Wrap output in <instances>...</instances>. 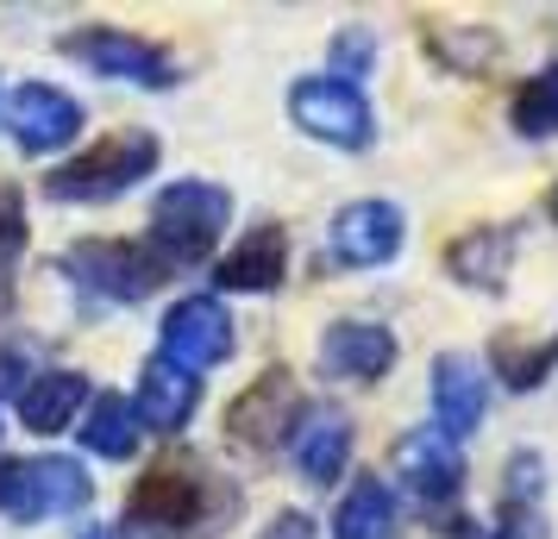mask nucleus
<instances>
[{"label": "nucleus", "instance_id": "f257e3e1", "mask_svg": "<svg viewBox=\"0 0 558 539\" xmlns=\"http://www.w3.org/2000/svg\"><path fill=\"white\" fill-rule=\"evenodd\" d=\"M232 220V195L220 182H170L151 207V252L157 264H202Z\"/></svg>", "mask_w": 558, "mask_h": 539}, {"label": "nucleus", "instance_id": "f03ea898", "mask_svg": "<svg viewBox=\"0 0 558 539\" xmlns=\"http://www.w3.org/2000/svg\"><path fill=\"white\" fill-rule=\"evenodd\" d=\"M157 157H163L157 132H113L95 151L57 163V176H45V188H51V201H76V207L82 201H113V195H126L132 182L151 176Z\"/></svg>", "mask_w": 558, "mask_h": 539}, {"label": "nucleus", "instance_id": "7ed1b4c3", "mask_svg": "<svg viewBox=\"0 0 558 539\" xmlns=\"http://www.w3.org/2000/svg\"><path fill=\"white\" fill-rule=\"evenodd\" d=\"M88 470L76 458H7L0 464V514L7 520H57L88 509Z\"/></svg>", "mask_w": 558, "mask_h": 539}, {"label": "nucleus", "instance_id": "20e7f679", "mask_svg": "<svg viewBox=\"0 0 558 539\" xmlns=\"http://www.w3.org/2000/svg\"><path fill=\"white\" fill-rule=\"evenodd\" d=\"M289 120L307 138L332 145V151H371V138H377V113L364 101V88L357 82H339V76L295 82L289 88Z\"/></svg>", "mask_w": 558, "mask_h": 539}, {"label": "nucleus", "instance_id": "39448f33", "mask_svg": "<svg viewBox=\"0 0 558 539\" xmlns=\"http://www.w3.org/2000/svg\"><path fill=\"white\" fill-rule=\"evenodd\" d=\"M63 277L95 302H145L163 283V264L126 238H82L63 252Z\"/></svg>", "mask_w": 558, "mask_h": 539}, {"label": "nucleus", "instance_id": "423d86ee", "mask_svg": "<svg viewBox=\"0 0 558 539\" xmlns=\"http://www.w3.org/2000/svg\"><path fill=\"white\" fill-rule=\"evenodd\" d=\"M132 534H214V514H207V477H195L189 464H163L145 483L132 489L126 502Z\"/></svg>", "mask_w": 558, "mask_h": 539}, {"label": "nucleus", "instance_id": "0eeeda50", "mask_svg": "<svg viewBox=\"0 0 558 539\" xmlns=\"http://www.w3.org/2000/svg\"><path fill=\"white\" fill-rule=\"evenodd\" d=\"M63 57L88 63L95 76L138 82V88L170 82V57L157 51L151 38H138V32H126V26H76L70 38H63Z\"/></svg>", "mask_w": 558, "mask_h": 539}, {"label": "nucleus", "instance_id": "6e6552de", "mask_svg": "<svg viewBox=\"0 0 558 539\" xmlns=\"http://www.w3.org/2000/svg\"><path fill=\"white\" fill-rule=\"evenodd\" d=\"M402 238H408V220L396 201H352V207H339L332 226H327V245L345 270H377V264H389V257L402 252Z\"/></svg>", "mask_w": 558, "mask_h": 539}, {"label": "nucleus", "instance_id": "1a4fd4ad", "mask_svg": "<svg viewBox=\"0 0 558 539\" xmlns=\"http://www.w3.org/2000/svg\"><path fill=\"white\" fill-rule=\"evenodd\" d=\"M163 358L182 364L189 377L207 364L232 358V314L214 295H182L177 308L163 314Z\"/></svg>", "mask_w": 558, "mask_h": 539}, {"label": "nucleus", "instance_id": "9d476101", "mask_svg": "<svg viewBox=\"0 0 558 539\" xmlns=\"http://www.w3.org/2000/svg\"><path fill=\"white\" fill-rule=\"evenodd\" d=\"M302 389H295V377L289 370H264L239 402L227 408V427L239 445H257V452H270V445H282V439L295 433V420H302Z\"/></svg>", "mask_w": 558, "mask_h": 539}, {"label": "nucleus", "instance_id": "9b49d317", "mask_svg": "<svg viewBox=\"0 0 558 539\" xmlns=\"http://www.w3.org/2000/svg\"><path fill=\"white\" fill-rule=\"evenodd\" d=\"M7 132L20 138V151L45 157L82 132V101L63 95V88H51V82H26V88L7 95Z\"/></svg>", "mask_w": 558, "mask_h": 539}, {"label": "nucleus", "instance_id": "f8f14e48", "mask_svg": "<svg viewBox=\"0 0 558 539\" xmlns=\"http://www.w3.org/2000/svg\"><path fill=\"white\" fill-rule=\"evenodd\" d=\"M396 470H402V483L421 502H452L464 489V452L439 427H414L408 439H396Z\"/></svg>", "mask_w": 558, "mask_h": 539}, {"label": "nucleus", "instance_id": "ddd939ff", "mask_svg": "<svg viewBox=\"0 0 558 539\" xmlns=\"http://www.w3.org/2000/svg\"><path fill=\"white\" fill-rule=\"evenodd\" d=\"M320 364L327 377H345V383H377L396 364V333L377 320H332L320 339Z\"/></svg>", "mask_w": 558, "mask_h": 539}, {"label": "nucleus", "instance_id": "4468645a", "mask_svg": "<svg viewBox=\"0 0 558 539\" xmlns=\"http://www.w3.org/2000/svg\"><path fill=\"white\" fill-rule=\"evenodd\" d=\"M289 439H295V470L307 483H339L345 477V458H352V420H345V408L314 402V408H302Z\"/></svg>", "mask_w": 558, "mask_h": 539}, {"label": "nucleus", "instance_id": "2eb2a0df", "mask_svg": "<svg viewBox=\"0 0 558 539\" xmlns=\"http://www.w3.org/2000/svg\"><path fill=\"white\" fill-rule=\"evenodd\" d=\"M483 402H489V389H483V370L471 358H458V352H439L433 358V427L439 433H477V420H483Z\"/></svg>", "mask_w": 558, "mask_h": 539}, {"label": "nucleus", "instance_id": "dca6fc26", "mask_svg": "<svg viewBox=\"0 0 558 539\" xmlns=\"http://www.w3.org/2000/svg\"><path fill=\"white\" fill-rule=\"evenodd\" d=\"M282 277H289V232H282V226L245 232V238L214 264V283H220V289H252V295L277 289Z\"/></svg>", "mask_w": 558, "mask_h": 539}, {"label": "nucleus", "instance_id": "f3484780", "mask_svg": "<svg viewBox=\"0 0 558 539\" xmlns=\"http://www.w3.org/2000/svg\"><path fill=\"white\" fill-rule=\"evenodd\" d=\"M195 402H202V383H195L182 364L151 358V364H145V377H138V402H132V414H138V427L177 433V427H189Z\"/></svg>", "mask_w": 558, "mask_h": 539}, {"label": "nucleus", "instance_id": "a211bd4d", "mask_svg": "<svg viewBox=\"0 0 558 539\" xmlns=\"http://www.w3.org/2000/svg\"><path fill=\"white\" fill-rule=\"evenodd\" d=\"M88 402V377L82 370H45L20 389V427L26 433H63Z\"/></svg>", "mask_w": 558, "mask_h": 539}, {"label": "nucleus", "instance_id": "6ab92c4d", "mask_svg": "<svg viewBox=\"0 0 558 539\" xmlns=\"http://www.w3.org/2000/svg\"><path fill=\"white\" fill-rule=\"evenodd\" d=\"M508 264H514V232L508 226H477L446 245V270L471 289H502L508 283Z\"/></svg>", "mask_w": 558, "mask_h": 539}, {"label": "nucleus", "instance_id": "aec40b11", "mask_svg": "<svg viewBox=\"0 0 558 539\" xmlns=\"http://www.w3.org/2000/svg\"><path fill=\"white\" fill-rule=\"evenodd\" d=\"M396 527V495L377 477H357V489L332 514V539H383Z\"/></svg>", "mask_w": 558, "mask_h": 539}, {"label": "nucleus", "instance_id": "412c9836", "mask_svg": "<svg viewBox=\"0 0 558 539\" xmlns=\"http://www.w3.org/2000/svg\"><path fill=\"white\" fill-rule=\"evenodd\" d=\"M82 445H88V452H101V458H132V452H138V414H132L126 395H113V389H107L101 402L88 408Z\"/></svg>", "mask_w": 558, "mask_h": 539}, {"label": "nucleus", "instance_id": "4be33fe9", "mask_svg": "<svg viewBox=\"0 0 558 539\" xmlns=\"http://www.w3.org/2000/svg\"><path fill=\"white\" fill-rule=\"evenodd\" d=\"M508 126L521 132V138H558V63H546L539 76H527L514 88Z\"/></svg>", "mask_w": 558, "mask_h": 539}, {"label": "nucleus", "instance_id": "5701e85b", "mask_svg": "<svg viewBox=\"0 0 558 539\" xmlns=\"http://www.w3.org/2000/svg\"><path fill=\"white\" fill-rule=\"evenodd\" d=\"M553 364H558V327L553 333H539V339H496V370H502V383L508 389H533V383H546L553 377Z\"/></svg>", "mask_w": 558, "mask_h": 539}, {"label": "nucleus", "instance_id": "b1692460", "mask_svg": "<svg viewBox=\"0 0 558 539\" xmlns=\"http://www.w3.org/2000/svg\"><path fill=\"white\" fill-rule=\"evenodd\" d=\"M26 252V201L13 182H0V270Z\"/></svg>", "mask_w": 558, "mask_h": 539}, {"label": "nucleus", "instance_id": "393cba45", "mask_svg": "<svg viewBox=\"0 0 558 539\" xmlns=\"http://www.w3.org/2000/svg\"><path fill=\"white\" fill-rule=\"evenodd\" d=\"M371 57H377V38H371V32H339V38H332V63H339L332 76L345 82L352 70H371Z\"/></svg>", "mask_w": 558, "mask_h": 539}, {"label": "nucleus", "instance_id": "a878e982", "mask_svg": "<svg viewBox=\"0 0 558 539\" xmlns=\"http://www.w3.org/2000/svg\"><path fill=\"white\" fill-rule=\"evenodd\" d=\"M264 539H314V520L307 514H295V509H282L270 527H264Z\"/></svg>", "mask_w": 558, "mask_h": 539}, {"label": "nucleus", "instance_id": "bb28decb", "mask_svg": "<svg viewBox=\"0 0 558 539\" xmlns=\"http://www.w3.org/2000/svg\"><path fill=\"white\" fill-rule=\"evenodd\" d=\"M82 539H113V534H107V527H88V534H82Z\"/></svg>", "mask_w": 558, "mask_h": 539}, {"label": "nucleus", "instance_id": "cd10ccee", "mask_svg": "<svg viewBox=\"0 0 558 539\" xmlns=\"http://www.w3.org/2000/svg\"><path fill=\"white\" fill-rule=\"evenodd\" d=\"M553 213H558V188H553Z\"/></svg>", "mask_w": 558, "mask_h": 539}]
</instances>
